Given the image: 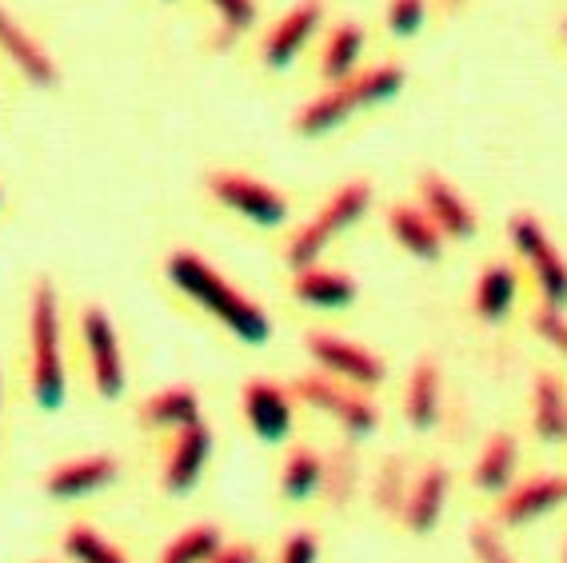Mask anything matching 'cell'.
<instances>
[{
  "label": "cell",
  "instance_id": "obj_1",
  "mask_svg": "<svg viewBox=\"0 0 567 563\" xmlns=\"http://www.w3.org/2000/svg\"><path fill=\"white\" fill-rule=\"evenodd\" d=\"M164 276L173 284L184 300H193L196 308H204V316H213L224 332H233L248 348H264L272 340V320L260 304L248 300V296L228 284L213 264L204 260L200 252L193 248H176L164 264Z\"/></svg>",
  "mask_w": 567,
  "mask_h": 563
},
{
  "label": "cell",
  "instance_id": "obj_2",
  "mask_svg": "<svg viewBox=\"0 0 567 563\" xmlns=\"http://www.w3.org/2000/svg\"><path fill=\"white\" fill-rule=\"evenodd\" d=\"M29 396L41 412H61L69 400L61 293L52 280H37L29 296Z\"/></svg>",
  "mask_w": 567,
  "mask_h": 563
},
{
  "label": "cell",
  "instance_id": "obj_3",
  "mask_svg": "<svg viewBox=\"0 0 567 563\" xmlns=\"http://www.w3.org/2000/svg\"><path fill=\"white\" fill-rule=\"evenodd\" d=\"M404 81H408V76H404V69H400V64H375V69L355 72V76H348V81L332 84L328 92L312 96L305 109L296 112L292 129L300 132L305 141L328 136V132H336L340 124L352 121L355 112L375 109V104H384V101H392V96H400Z\"/></svg>",
  "mask_w": 567,
  "mask_h": 563
},
{
  "label": "cell",
  "instance_id": "obj_4",
  "mask_svg": "<svg viewBox=\"0 0 567 563\" xmlns=\"http://www.w3.org/2000/svg\"><path fill=\"white\" fill-rule=\"evenodd\" d=\"M368 208H372V184L368 181L340 184V188L324 201V208L316 212L308 224H300V228L292 232V240H288V248H284V260L292 264V272L316 264L340 232H348L352 224L364 221Z\"/></svg>",
  "mask_w": 567,
  "mask_h": 563
},
{
  "label": "cell",
  "instance_id": "obj_5",
  "mask_svg": "<svg viewBox=\"0 0 567 563\" xmlns=\"http://www.w3.org/2000/svg\"><path fill=\"white\" fill-rule=\"evenodd\" d=\"M292 396L300 403H308V408H316V412L332 416L348 440H368V436L380 428L375 403L368 400L360 388H348V383L332 380V376H324V372L300 376V380L292 383Z\"/></svg>",
  "mask_w": 567,
  "mask_h": 563
},
{
  "label": "cell",
  "instance_id": "obj_6",
  "mask_svg": "<svg viewBox=\"0 0 567 563\" xmlns=\"http://www.w3.org/2000/svg\"><path fill=\"white\" fill-rule=\"evenodd\" d=\"M81 340L92 392L101 396L104 403L121 400L124 388H128V368H124L121 332H116V324H112V316L104 313L101 304H89L81 313Z\"/></svg>",
  "mask_w": 567,
  "mask_h": 563
},
{
  "label": "cell",
  "instance_id": "obj_7",
  "mask_svg": "<svg viewBox=\"0 0 567 563\" xmlns=\"http://www.w3.org/2000/svg\"><path fill=\"white\" fill-rule=\"evenodd\" d=\"M507 232H512V244H516L527 272H532V280H536L544 308L564 313L567 308V260H564V252L551 244V236H547V228L539 224V216L519 212L516 221L507 224Z\"/></svg>",
  "mask_w": 567,
  "mask_h": 563
},
{
  "label": "cell",
  "instance_id": "obj_8",
  "mask_svg": "<svg viewBox=\"0 0 567 563\" xmlns=\"http://www.w3.org/2000/svg\"><path fill=\"white\" fill-rule=\"evenodd\" d=\"M208 196L216 204H224L228 212H236L240 221L256 224V228H280L288 221V196L272 188V184L256 181L248 172H213L204 181Z\"/></svg>",
  "mask_w": 567,
  "mask_h": 563
},
{
  "label": "cell",
  "instance_id": "obj_9",
  "mask_svg": "<svg viewBox=\"0 0 567 563\" xmlns=\"http://www.w3.org/2000/svg\"><path fill=\"white\" fill-rule=\"evenodd\" d=\"M305 352L324 376L348 383V388H360V392H368V388H380V383H384V376H388L380 356H372L368 348H360L355 340H344V336L308 332L305 336Z\"/></svg>",
  "mask_w": 567,
  "mask_h": 563
},
{
  "label": "cell",
  "instance_id": "obj_10",
  "mask_svg": "<svg viewBox=\"0 0 567 563\" xmlns=\"http://www.w3.org/2000/svg\"><path fill=\"white\" fill-rule=\"evenodd\" d=\"M292 388L276 380H248L240 388V412L244 423L252 428L260 443H284L292 436V412H296Z\"/></svg>",
  "mask_w": 567,
  "mask_h": 563
},
{
  "label": "cell",
  "instance_id": "obj_11",
  "mask_svg": "<svg viewBox=\"0 0 567 563\" xmlns=\"http://www.w3.org/2000/svg\"><path fill=\"white\" fill-rule=\"evenodd\" d=\"M116 480H121L116 455L109 452L76 455V460L52 463L49 472H44V495L61 503H76V500H89V495H101Z\"/></svg>",
  "mask_w": 567,
  "mask_h": 563
},
{
  "label": "cell",
  "instance_id": "obj_12",
  "mask_svg": "<svg viewBox=\"0 0 567 563\" xmlns=\"http://www.w3.org/2000/svg\"><path fill=\"white\" fill-rule=\"evenodd\" d=\"M213 460V432L208 423L196 420L181 432H173V448L164 455L161 468V488L164 495H188L196 483L204 480V468Z\"/></svg>",
  "mask_w": 567,
  "mask_h": 563
},
{
  "label": "cell",
  "instance_id": "obj_13",
  "mask_svg": "<svg viewBox=\"0 0 567 563\" xmlns=\"http://www.w3.org/2000/svg\"><path fill=\"white\" fill-rule=\"evenodd\" d=\"M567 503V475H532L512 483L496 503V528H527Z\"/></svg>",
  "mask_w": 567,
  "mask_h": 563
},
{
  "label": "cell",
  "instance_id": "obj_14",
  "mask_svg": "<svg viewBox=\"0 0 567 563\" xmlns=\"http://www.w3.org/2000/svg\"><path fill=\"white\" fill-rule=\"evenodd\" d=\"M320 21H324V0H300L296 9L284 12L280 21L272 24V32L264 37V64L268 69H288L308 49Z\"/></svg>",
  "mask_w": 567,
  "mask_h": 563
},
{
  "label": "cell",
  "instance_id": "obj_15",
  "mask_svg": "<svg viewBox=\"0 0 567 563\" xmlns=\"http://www.w3.org/2000/svg\"><path fill=\"white\" fill-rule=\"evenodd\" d=\"M420 208H424L427 216H432V224L444 232V240H472L480 232L476 208H472L440 172H427L424 181H420Z\"/></svg>",
  "mask_w": 567,
  "mask_h": 563
},
{
  "label": "cell",
  "instance_id": "obj_16",
  "mask_svg": "<svg viewBox=\"0 0 567 563\" xmlns=\"http://www.w3.org/2000/svg\"><path fill=\"white\" fill-rule=\"evenodd\" d=\"M447 492H452V472H447L444 463H427L424 472L412 480V488H408L404 512H400L408 532L412 535L436 532V523L444 520Z\"/></svg>",
  "mask_w": 567,
  "mask_h": 563
},
{
  "label": "cell",
  "instance_id": "obj_17",
  "mask_svg": "<svg viewBox=\"0 0 567 563\" xmlns=\"http://www.w3.org/2000/svg\"><path fill=\"white\" fill-rule=\"evenodd\" d=\"M0 52H4V61H12V69L21 72L29 84H37V89H52V84H56V64H52V57L44 52V44L37 41V37H29V29H24L4 4H0Z\"/></svg>",
  "mask_w": 567,
  "mask_h": 563
},
{
  "label": "cell",
  "instance_id": "obj_18",
  "mask_svg": "<svg viewBox=\"0 0 567 563\" xmlns=\"http://www.w3.org/2000/svg\"><path fill=\"white\" fill-rule=\"evenodd\" d=\"M292 296L305 304V308H316V313H340V308H352L360 288H355V280L348 272L308 264V268H296Z\"/></svg>",
  "mask_w": 567,
  "mask_h": 563
},
{
  "label": "cell",
  "instance_id": "obj_19",
  "mask_svg": "<svg viewBox=\"0 0 567 563\" xmlns=\"http://www.w3.org/2000/svg\"><path fill=\"white\" fill-rule=\"evenodd\" d=\"M388 232H392V240L415 256V260H440L444 256V232L432 224L424 208H412V204H392L388 208Z\"/></svg>",
  "mask_w": 567,
  "mask_h": 563
},
{
  "label": "cell",
  "instance_id": "obj_20",
  "mask_svg": "<svg viewBox=\"0 0 567 563\" xmlns=\"http://www.w3.org/2000/svg\"><path fill=\"white\" fill-rule=\"evenodd\" d=\"M141 428L148 432H181L188 423L200 420V392L193 383H176V388H164V392L148 396L136 412Z\"/></svg>",
  "mask_w": 567,
  "mask_h": 563
},
{
  "label": "cell",
  "instance_id": "obj_21",
  "mask_svg": "<svg viewBox=\"0 0 567 563\" xmlns=\"http://www.w3.org/2000/svg\"><path fill=\"white\" fill-rule=\"evenodd\" d=\"M444 416V383H440L436 360H420L404 388V420L415 432H432Z\"/></svg>",
  "mask_w": 567,
  "mask_h": 563
},
{
  "label": "cell",
  "instance_id": "obj_22",
  "mask_svg": "<svg viewBox=\"0 0 567 563\" xmlns=\"http://www.w3.org/2000/svg\"><path fill=\"white\" fill-rule=\"evenodd\" d=\"M516 293H519L516 268H512V264H504V260L487 264V268L480 272L476 288H472V316H476L480 324L507 320L512 304H516Z\"/></svg>",
  "mask_w": 567,
  "mask_h": 563
},
{
  "label": "cell",
  "instance_id": "obj_23",
  "mask_svg": "<svg viewBox=\"0 0 567 563\" xmlns=\"http://www.w3.org/2000/svg\"><path fill=\"white\" fill-rule=\"evenodd\" d=\"M516 468H519V440L512 432H496L484 443V452L476 455L472 483L484 495H504L516 483Z\"/></svg>",
  "mask_w": 567,
  "mask_h": 563
},
{
  "label": "cell",
  "instance_id": "obj_24",
  "mask_svg": "<svg viewBox=\"0 0 567 563\" xmlns=\"http://www.w3.org/2000/svg\"><path fill=\"white\" fill-rule=\"evenodd\" d=\"M532 432L544 443L567 440V388L556 372H539L532 380Z\"/></svg>",
  "mask_w": 567,
  "mask_h": 563
},
{
  "label": "cell",
  "instance_id": "obj_25",
  "mask_svg": "<svg viewBox=\"0 0 567 563\" xmlns=\"http://www.w3.org/2000/svg\"><path fill=\"white\" fill-rule=\"evenodd\" d=\"M320 492H324V455L308 448V443H296L292 452L284 455L280 495L288 503H308Z\"/></svg>",
  "mask_w": 567,
  "mask_h": 563
},
{
  "label": "cell",
  "instance_id": "obj_26",
  "mask_svg": "<svg viewBox=\"0 0 567 563\" xmlns=\"http://www.w3.org/2000/svg\"><path fill=\"white\" fill-rule=\"evenodd\" d=\"M360 57H364V29H360L355 21L336 24L324 52H320V72H324V81L340 84V81H348V76H355Z\"/></svg>",
  "mask_w": 567,
  "mask_h": 563
},
{
  "label": "cell",
  "instance_id": "obj_27",
  "mask_svg": "<svg viewBox=\"0 0 567 563\" xmlns=\"http://www.w3.org/2000/svg\"><path fill=\"white\" fill-rule=\"evenodd\" d=\"M224 547V532L216 523H193L184 528L168 547H164L161 563H213V555Z\"/></svg>",
  "mask_w": 567,
  "mask_h": 563
},
{
  "label": "cell",
  "instance_id": "obj_28",
  "mask_svg": "<svg viewBox=\"0 0 567 563\" xmlns=\"http://www.w3.org/2000/svg\"><path fill=\"white\" fill-rule=\"evenodd\" d=\"M64 555L72 563H128V555L92 523H72L64 532Z\"/></svg>",
  "mask_w": 567,
  "mask_h": 563
},
{
  "label": "cell",
  "instance_id": "obj_29",
  "mask_svg": "<svg viewBox=\"0 0 567 563\" xmlns=\"http://www.w3.org/2000/svg\"><path fill=\"white\" fill-rule=\"evenodd\" d=\"M408 468L400 455H392V460L380 468V475H375V508L388 515H400L404 512V500H408Z\"/></svg>",
  "mask_w": 567,
  "mask_h": 563
},
{
  "label": "cell",
  "instance_id": "obj_30",
  "mask_svg": "<svg viewBox=\"0 0 567 563\" xmlns=\"http://www.w3.org/2000/svg\"><path fill=\"white\" fill-rule=\"evenodd\" d=\"M355 475H360V468H355V455H348L344 448L328 455V460H324V495H328V500L344 503L348 495H352V488H355Z\"/></svg>",
  "mask_w": 567,
  "mask_h": 563
},
{
  "label": "cell",
  "instance_id": "obj_31",
  "mask_svg": "<svg viewBox=\"0 0 567 563\" xmlns=\"http://www.w3.org/2000/svg\"><path fill=\"white\" fill-rule=\"evenodd\" d=\"M467 547H472L476 563H519L516 555L507 552V543L499 540V532L492 523H476V528L467 532Z\"/></svg>",
  "mask_w": 567,
  "mask_h": 563
},
{
  "label": "cell",
  "instance_id": "obj_32",
  "mask_svg": "<svg viewBox=\"0 0 567 563\" xmlns=\"http://www.w3.org/2000/svg\"><path fill=\"white\" fill-rule=\"evenodd\" d=\"M208 4L220 17V29L228 37H240L256 24V0H208Z\"/></svg>",
  "mask_w": 567,
  "mask_h": 563
},
{
  "label": "cell",
  "instance_id": "obj_33",
  "mask_svg": "<svg viewBox=\"0 0 567 563\" xmlns=\"http://www.w3.org/2000/svg\"><path fill=\"white\" fill-rule=\"evenodd\" d=\"M276 563H320V535H316L312 528H296V532L280 543Z\"/></svg>",
  "mask_w": 567,
  "mask_h": 563
},
{
  "label": "cell",
  "instance_id": "obj_34",
  "mask_svg": "<svg viewBox=\"0 0 567 563\" xmlns=\"http://www.w3.org/2000/svg\"><path fill=\"white\" fill-rule=\"evenodd\" d=\"M424 12H427L424 0H392L388 4V29L395 37H415V32L424 29Z\"/></svg>",
  "mask_w": 567,
  "mask_h": 563
},
{
  "label": "cell",
  "instance_id": "obj_35",
  "mask_svg": "<svg viewBox=\"0 0 567 563\" xmlns=\"http://www.w3.org/2000/svg\"><path fill=\"white\" fill-rule=\"evenodd\" d=\"M532 328L539 332V340L551 344V348L567 360V316L564 313H556V308H539V313L532 316Z\"/></svg>",
  "mask_w": 567,
  "mask_h": 563
},
{
  "label": "cell",
  "instance_id": "obj_36",
  "mask_svg": "<svg viewBox=\"0 0 567 563\" xmlns=\"http://www.w3.org/2000/svg\"><path fill=\"white\" fill-rule=\"evenodd\" d=\"M213 563H260V547H252V543H224L220 552L213 555Z\"/></svg>",
  "mask_w": 567,
  "mask_h": 563
},
{
  "label": "cell",
  "instance_id": "obj_37",
  "mask_svg": "<svg viewBox=\"0 0 567 563\" xmlns=\"http://www.w3.org/2000/svg\"><path fill=\"white\" fill-rule=\"evenodd\" d=\"M564 41H567V17H564Z\"/></svg>",
  "mask_w": 567,
  "mask_h": 563
},
{
  "label": "cell",
  "instance_id": "obj_38",
  "mask_svg": "<svg viewBox=\"0 0 567 563\" xmlns=\"http://www.w3.org/2000/svg\"><path fill=\"white\" fill-rule=\"evenodd\" d=\"M564 563H567V540H564Z\"/></svg>",
  "mask_w": 567,
  "mask_h": 563
},
{
  "label": "cell",
  "instance_id": "obj_39",
  "mask_svg": "<svg viewBox=\"0 0 567 563\" xmlns=\"http://www.w3.org/2000/svg\"><path fill=\"white\" fill-rule=\"evenodd\" d=\"M444 4H460V0H444Z\"/></svg>",
  "mask_w": 567,
  "mask_h": 563
},
{
  "label": "cell",
  "instance_id": "obj_40",
  "mask_svg": "<svg viewBox=\"0 0 567 563\" xmlns=\"http://www.w3.org/2000/svg\"><path fill=\"white\" fill-rule=\"evenodd\" d=\"M0 204H4V192H0Z\"/></svg>",
  "mask_w": 567,
  "mask_h": 563
},
{
  "label": "cell",
  "instance_id": "obj_41",
  "mask_svg": "<svg viewBox=\"0 0 567 563\" xmlns=\"http://www.w3.org/2000/svg\"><path fill=\"white\" fill-rule=\"evenodd\" d=\"M37 563H52V560H37Z\"/></svg>",
  "mask_w": 567,
  "mask_h": 563
},
{
  "label": "cell",
  "instance_id": "obj_42",
  "mask_svg": "<svg viewBox=\"0 0 567 563\" xmlns=\"http://www.w3.org/2000/svg\"><path fill=\"white\" fill-rule=\"evenodd\" d=\"M0 392H4V388H0Z\"/></svg>",
  "mask_w": 567,
  "mask_h": 563
}]
</instances>
